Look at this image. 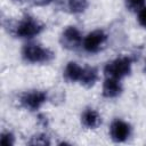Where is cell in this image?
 Wrapping results in <instances>:
<instances>
[{
    "label": "cell",
    "mask_w": 146,
    "mask_h": 146,
    "mask_svg": "<svg viewBox=\"0 0 146 146\" xmlns=\"http://www.w3.org/2000/svg\"><path fill=\"white\" fill-rule=\"evenodd\" d=\"M7 32L18 39H33L44 30V24L34 16L24 15L19 19H8L3 22Z\"/></svg>",
    "instance_id": "1"
},
{
    "label": "cell",
    "mask_w": 146,
    "mask_h": 146,
    "mask_svg": "<svg viewBox=\"0 0 146 146\" xmlns=\"http://www.w3.org/2000/svg\"><path fill=\"white\" fill-rule=\"evenodd\" d=\"M22 58L29 64H48L55 59V52L38 42H27L22 48Z\"/></svg>",
    "instance_id": "2"
},
{
    "label": "cell",
    "mask_w": 146,
    "mask_h": 146,
    "mask_svg": "<svg viewBox=\"0 0 146 146\" xmlns=\"http://www.w3.org/2000/svg\"><path fill=\"white\" fill-rule=\"evenodd\" d=\"M15 100L19 107L30 112H36L47 103L48 92L40 89L27 90L18 94Z\"/></svg>",
    "instance_id": "3"
},
{
    "label": "cell",
    "mask_w": 146,
    "mask_h": 146,
    "mask_svg": "<svg viewBox=\"0 0 146 146\" xmlns=\"http://www.w3.org/2000/svg\"><path fill=\"white\" fill-rule=\"evenodd\" d=\"M132 62L133 60L130 56H120L107 62L103 70L105 78H113L121 80L130 75L132 70Z\"/></svg>",
    "instance_id": "4"
},
{
    "label": "cell",
    "mask_w": 146,
    "mask_h": 146,
    "mask_svg": "<svg viewBox=\"0 0 146 146\" xmlns=\"http://www.w3.org/2000/svg\"><path fill=\"white\" fill-rule=\"evenodd\" d=\"M107 39H108V35L104 30L96 29L89 32L86 36H83L82 48L88 54H91V55L97 54L105 47Z\"/></svg>",
    "instance_id": "5"
},
{
    "label": "cell",
    "mask_w": 146,
    "mask_h": 146,
    "mask_svg": "<svg viewBox=\"0 0 146 146\" xmlns=\"http://www.w3.org/2000/svg\"><path fill=\"white\" fill-rule=\"evenodd\" d=\"M82 41L83 35L81 31L74 25L66 26L59 35V43L66 50H78L80 47H82Z\"/></svg>",
    "instance_id": "6"
},
{
    "label": "cell",
    "mask_w": 146,
    "mask_h": 146,
    "mask_svg": "<svg viewBox=\"0 0 146 146\" xmlns=\"http://www.w3.org/2000/svg\"><path fill=\"white\" fill-rule=\"evenodd\" d=\"M110 137L114 143H124L127 141L131 133L132 128L130 123L122 119H114L110 124Z\"/></svg>",
    "instance_id": "7"
},
{
    "label": "cell",
    "mask_w": 146,
    "mask_h": 146,
    "mask_svg": "<svg viewBox=\"0 0 146 146\" xmlns=\"http://www.w3.org/2000/svg\"><path fill=\"white\" fill-rule=\"evenodd\" d=\"M123 91V87L121 83V80L113 79V78H106L102 86V95L103 97L107 99H114L117 98Z\"/></svg>",
    "instance_id": "8"
},
{
    "label": "cell",
    "mask_w": 146,
    "mask_h": 146,
    "mask_svg": "<svg viewBox=\"0 0 146 146\" xmlns=\"http://www.w3.org/2000/svg\"><path fill=\"white\" fill-rule=\"evenodd\" d=\"M81 124L88 130H95L102 124V116L99 112L92 107H87L81 113Z\"/></svg>",
    "instance_id": "9"
},
{
    "label": "cell",
    "mask_w": 146,
    "mask_h": 146,
    "mask_svg": "<svg viewBox=\"0 0 146 146\" xmlns=\"http://www.w3.org/2000/svg\"><path fill=\"white\" fill-rule=\"evenodd\" d=\"M99 79V71L95 66H83L81 78L79 80L80 84L84 88H91L96 84V82Z\"/></svg>",
    "instance_id": "10"
},
{
    "label": "cell",
    "mask_w": 146,
    "mask_h": 146,
    "mask_svg": "<svg viewBox=\"0 0 146 146\" xmlns=\"http://www.w3.org/2000/svg\"><path fill=\"white\" fill-rule=\"evenodd\" d=\"M82 70H83V67L79 63L71 60L65 65L64 71H63V76H64L65 81H67L70 83L79 82L81 74H82Z\"/></svg>",
    "instance_id": "11"
},
{
    "label": "cell",
    "mask_w": 146,
    "mask_h": 146,
    "mask_svg": "<svg viewBox=\"0 0 146 146\" xmlns=\"http://www.w3.org/2000/svg\"><path fill=\"white\" fill-rule=\"evenodd\" d=\"M89 0H67V9L71 14L78 15L87 10Z\"/></svg>",
    "instance_id": "12"
},
{
    "label": "cell",
    "mask_w": 146,
    "mask_h": 146,
    "mask_svg": "<svg viewBox=\"0 0 146 146\" xmlns=\"http://www.w3.org/2000/svg\"><path fill=\"white\" fill-rule=\"evenodd\" d=\"M27 144L29 145H39V146H49L51 144V140H50V137L44 133V132H38V133H34L30 137V139L27 140Z\"/></svg>",
    "instance_id": "13"
},
{
    "label": "cell",
    "mask_w": 146,
    "mask_h": 146,
    "mask_svg": "<svg viewBox=\"0 0 146 146\" xmlns=\"http://www.w3.org/2000/svg\"><path fill=\"white\" fill-rule=\"evenodd\" d=\"M146 6V0H124V7L131 13H138Z\"/></svg>",
    "instance_id": "14"
},
{
    "label": "cell",
    "mask_w": 146,
    "mask_h": 146,
    "mask_svg": "<svg viewBox=\"0 0 146 146\" xmlns=\"http://www.w3.org/2000/svg\"><path fill=\"white\" fill-rule=\"evenodd\" d=\"M1 144L3 146H13L15 144V136L11 131H2L1 133Z\"/></svg>",
    "instance_id": "15"
},
{
    "label": "cell",
    "mask_w": 146,
    "mask_h": 146,
    "mask_svg": "<svg viewBox=\"0 0 146 146\" xmlns=\"http://www.w3.org/2000/svg\"><path fill=\"white\" fill-rule=\"evenodd\" d=\"M137 22L143 29L146 30V6L137 13Z\"/></svg>",
    "instance_id": "16"
},
{
    "label": "cell",
    "mask_w": 146,
    "mask_h": 146,
    "mask_svg": "<svg viewBox=\"0 0 146 146\" xmlns=\"http://www.w3.org/2000/svg\"><path fill=\"white\" fill-rule=\"evenodd\" d=\"M36 121H38V124H39L40 127H42V128H47V127L49 125V119H48V116H47L46 114H43V113L38 114Z\"/></svg>",
    "instance_id": "17"
},
{
    "label": "cell",
    "mask_w": 146,
    "mask_h": 146,
    "mask_svg": "<svg viewBox=\"0 0 146 146\" xmlns=\"http://www.w3.org/2000/svg\"><path fill=\"white\" fill-rule=\"evenodd\" d=\"M31 1L35 7H46L49 6L54 0H31Z\"/></svg>",
    "instance_id": "18"
},
{
    "label": "cell",
    "mask_w": 146,
    "mask_h": 146,
    "mask_svg": "<svg viewBox=\"0 0 146 146\" xmlns=\"http://www.w3.org/2000/svg\"><path fill=\"white\" fill-rule=\"evenodd\" d=\"M13 1H15V2H23L24 0H13Z\"/></svg>",
    "instance_id": "19"
},
{
    "label": "cell",
    "mask_w": 146,
    "mask_h": 146,
    "mask_svg": "<svg viewBox=\"0 0 146 146\" xmlns=\"http://www.w3.org/2000/svg\"><path fill=\"white\" fill-rule=\"evenodd\" d=\"M144 72H145V74H146V63H145V66H144Z\"/></svg>",
    "instance_id": "20"
}]
</instances>
